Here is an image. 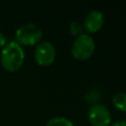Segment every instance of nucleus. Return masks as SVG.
Returning <instances> with one entry per match:
<instances>
[{"label":"nucleus","instance_id":"9","mask_svg":"<svg viewBox=\"0 0 126 126\" xmlns=\"http://www.w3.org/2000/svg\"><path fill=\"white\" fill-rule=\"evenodd\" d=\"M69 30H70V32H71L73 35L79 36V35L83 34V30H84V29H83V27H82V25H81L80 23H78V22H72V23L70 24Z\"/></svg>","mask_w":126,"mask_h":126},{"label":"nucleus","instance_id":"8","mask_svg":"<svg viewBox=\"0 0 126 126\" xmlns=\"http://www.w3.org/2000/svg\"><path fill=\"white\" fill-rule=\"evenodd\" d=\"M45 126H74L73 123L65 117H53L49 119Z\"/></svg>","mask_w":126,"mask_h":126},{"label":"nucleus","instance_id":"6","mask_svg":"<svg viewBox=\"0 0 126 126\" xmlns=\"http://www.w3.org/2000/svg\"><path fill=\"white\" fill-rule=\"evenodd\" d=\"M103 22H104L103 14L100 11L94 10L86 16L84 20V28L86 29L87 32L94 33L101 29Z\"/></svg>","mask_w":126,"mask_h":126},{"label":"nucleus","instance_id":"1","mask_svg":"<svg viewBox=\"0 0 126 126\" xmlns=\"http://www.w3.org/2000/svg\"><path fill=\"white\" fill-rule=\"evenodd\" d=\"M25 60V51L16 41H10L4 45L1 51V65L9 72L18 71Z\"/></svg>","mask_w":126,"mask_h":126},{"label":"nucleus","instance_id":"11","mask_svg":"<svg viewBox=\"0 0 126 126\" xmlns=\"http://www.w3.org/2000/svg\"><path fill=\"white\" fill-rule=\"evenodd\" d=\"M5 43H6V36L4 35V33H3V32H0V47L4 46V45H5Z\"/></svg>","mask_w":126,"mask_h":126},{"label":"nucleus","instance_id":"10","mask_svg":"<svg viewBox=\"0 0 126 126\" xmlns=\"http://www.w3.org/2000/svg\"><path fill=\"white\" fill-rule=\"evenodd\" d=\"M99 98V94L97 91H91L90 93H88L86 94V99L90 100L91 102H94L97 101Z\"/></svg>","mask_w":126,"mask_h":126},{"label":"nucleus","instance_id":"5","mask_svg":"<svg viewBox=\"0 0 126 126\" xmlns=\"http://www.w3.org/2000/svg\"><path fill=\"white\" fill-rule=\"evenodd\" d=\"M34 59L40 66H48L55 59V48L49 41L39 42L34 50Z\"/></svg>","mask_w":126,"mask_h":126},{"label":"nucleus","instance_id":"2","mask_svg":"<svg viewBox=\"0 0 126 126\" xmlns=\"http://www.w3.org/2000/svg\"><path fill=\"white\" fill-rule=\"evenodd\" d=\"M95 48L93 37L87 33H83L75 39L72 45V55L75 59L83 61L89 59Z\"/></svg>","mask_w":126,"mask_h":126},{"label":"nucleus","instance_id":"7","mask_svg":"<svg viewBox=\"0 0 126 126\" xmlns=\"http://www.w3.org/2000/svg\"><path fill=\"white\" fill-rule=\"evenodd\" d=\"M113 105L121 111H126V94L125 93H117L112 97Z\"/></svg>","mask_w":126,"mask_h":126},{"label":"nucleus","instance_id":"3","mask_svg":"<svg viewBox=\"0 0 126 126\" xmlns=\"http://www.w3.org/2000/svg\"><path fill=\"white\" fill-rule=\"evenodd\" d=\"M16 42L22 45H34L42 37L41 29L35 24H26L21 26L15 33Z\"/></svg>","mask_w":126,"mask_h":126},{"label":"nucleus","instance_id":"12","mask_svg":"<svg viewBox=\"0 0 126 126\" xmlns=\"http://www.w3.org/2000/svg\"><path fill=\"white\" fill-rule=\"evenodd\" d=\"M110 126H126V122L125 121H117V122L111 124Z\"/></svg>","mask_w":126,"mask_h":126},{"label":"nucleus","instance_id":"4","mask_svg":"<svg viewBox=\"0 0 126 126\" xmlns=\"http://www.w3.org/2000/svg\"><path fill=\"white\" fill-rule=\"evenodd\" d=\"M88 118L92 126H108L111 121L108 108L100 103H95L91 106L88 112Z\"/></svg>","mask_w":126,"mask_h":126}]
</instances>
